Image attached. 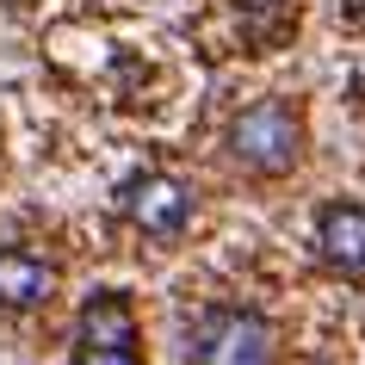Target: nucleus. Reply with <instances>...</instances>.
<instances>
[{
  "instance_id": "20e7f679",
  "label": "nucleus",
  "mask_w": 365,
  "mask_h": 365,
  "mask_svg": "<svg viewBox=\"0 0 365 365\" xmlns=\"http://www.w3.org/2000/svg\"><path fill=\"white\" fill-rule=\"evenodd\" d=\"M316 260L341 279H365V205L328 198L316 211Z\"/></svg>"
},
{
  "instance_id": "423d86ee",
  "label": "nucleus",
  "mask_w": 365,
  "mask_h": 365,
  "mask_svg": "<svg viewBox=\"0 0 365 365\" xmlns=\"http://www.w3.org/2000/svg\"><path fill=\"white\" fill-rule=\"evenodd\" d=\"M75 334H81V346H136L143 341L130 304H124L118 291H93V297L75 309Z\"/></svg>"
},
{
  "instance_id": "f257e3e1",
  "label": "nucleus",
  "mask_w": 365,
  "mask_h": 365,
  "mask_svg": "<svg viewBox=\"0 0 365 365\" xmlns=\"http://www.w3.org/2000/svg\"><path fill=\"white\" fill-rule=\"evenodd\" d=\"M223 155H230L242 173H260V180H279L304 161V118L291 99H254L230 118L223 130Z\"/></svg>"
},
{
  "instance_id": "39448f33",
  "label": "nucleus",
  "mask_w": 365,
  "mask_h": 365,
  "mask_svg": "<svg viewBox=\"0 0 365 365\" xmlns=\"http://www.w3.org/2000/svg\"><path fill=\"white\" fill-rule=\"evenodd\" d=\"M56 291V267L31 248H0V309H38Z\"/></svg>"
},
{
  "instance_id": "0eeeda50",
  "label": "nucleus",
  "mask_w": 365,
  "mask_h": 365,
  "mask_svg": "<svg viewBox=\"0 0 365 365\" xmlns=\"http://www.w3.org/2000/svg\"><path fill=\"white\" fill-rule=\"evenodd\" d=\"M75 365H143V353L136 346H81Z\"/></svg>"
},
{
  "instance_id": "7ed1b4c3",
  "label": "nucleus",
  "mask_w": 365,
  "mask_h": 365,
  "mask_svg": "<svg viewBox=\"0 0 365 365\" xmlns=\"http://www.w3.org/2000/svg\"><path fill=\"white\" fill-rule=\"evenodd\" d=\"M118 211L130 217L143 235L168 242V235H180L186 217H192V186H186L180 173H136L130 186L118 192Z\"/></svg>"
},
{
  "instance_id": "f03ea898",
  "label": "nucleus",
  "mask_w": 365,
  "mask_h": 365,
  "mask_svg": "<svg viewBox=\"0 0 365 365\" xmlns=\"http://www.w3.org/2000/svg\"><path fill=\"white\" fill-rule=\"evenodd\" d=\"M279 328L248 304H211L186 322V365H272Z\"/></svg>"
}]
</instances>
